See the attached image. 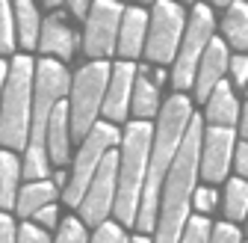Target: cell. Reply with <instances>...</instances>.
Instances as JSON below:
<instances>
[{
  "mask_svg": "<svg viewBox=\"0 0 248 243\" xmlns=\"http://www.w3.org/2000/svg\"><path fill=\"white\" fill-rule=\"evenodd\" d=\"M222 30H225L228 45H233L236 51L248 53V3H242V0L228 3V15H225Z\"/></svg>",
  "mask_w": 248,
  "mask_h": 243,
  "instance_id": "603a6c76",
  "label": "cell"
},
{
  "mask_svg": "<svg viewBox=\"0 0 248 243\" xmlns=\"http://www.w3.org/2000/svg\"><path fill=\"white\" fill-rule=\"evenodd\" d=\"M233 163H236V172L242 178H248V139L233 148Z\"/></svg>",
  "mask_w": 248,
  "mask_h": 243,
  "instance_id": "d6a6232c",
  "label": "cell"
},
{
  "mask_svg": "<svg viewBox=\"0 0 248 243\" xmlns=\"http://www.w3.org/2000/svg\"><path fill=\"white\" fill-rule=\"evenodd\" d=\"M192 205L201 210V214H210V210L219 205V193H216L213 187H201V190L192 193Z\"/></svg>",
  "mask_w": 248,
  "mask_h": 243,
  "instance_id": "f546056e",
  "label": "cell"
},
{
  "mask_svg": "<svg viewBox=\"0 0 248 243\" xmlns=\"http://www.w3.org/2000/svg\"><path fill=\"white\" fill-rule=\"evenodd\" d=\"M33 217H36V223H42L45 228H53V226H56V205H53V202L45 205L42 210H36Z\"/></svg>",
  "mask_w": 248,
  "mask_h": 243,
  "instance_id": "e575fe53",
  "label": "cell"
},
{
  "mask_svg": "<svg viewBox=\"0 0 248 243\" xmlns=\"http://www.w3.org/2000/svg\"><path fill=\"white\" fill-rule=\"evenodd\" d=\"M56 243H86V226L83 220H65L56 234Z\"/></svg>",
  "mask_w": 248,
  "mask_h": 243,
  "instance_id": "4316f807",
  "label": "cell"
},
{
  "mask_svg": "<svg viewBox=\"0 0 248 243\" xmlns=\"http://www.w3.org/2000/svg\"><path fill=\"white\" fill-rule=\"evenodd\" d=\"M68 142H71V110L68 101H59L47 122V155L53 163L62 166L68 160Z\"/></svg>",
  "mask_w": 248,
  "mask_h": 243,
  "instance_id": "e0dca14e",
  "label": "cell"
},
{
  "mask_svg": "<svg viewBox=\"0 0 248 243\" xmlns=\"http://www.w3.org/2000/svg\"><path fill=\"white\" fill-rule=\"evenodd\" d=\"M130 243H151V240H148V237H133Z\"/></svg>",
  "mask_w": 248,
  "mask_h": 243,
  "instance_id": "f35d334b",
  "label": "cell"
},
{
  "mask_svg": "<svg viewBox=\"0 0 248 243\" xmlns=\"http://www.w3.org/2000/svg\"><path fill=\"white\" fill-rule=\"evenodd\" d=\"M201 119L192 116L189 128L183 134L177 157L169 169V178L160 193V214H157V240L154 243H180V234L189 220V205L198 181V157H201Z\"/></svg>",
  "mask_w": 248,
  "mask_h": 243,
  "instance_id": "7a4b0ae2",
  "label": "cell"
},
{
  "mask_svg": "<svg viewBox=\"0 0 248 243\" xmlns=\"http://www.w3.org/2000/svg\"><path fill=\"white\" fill-rule=\"evenodd\" d=\"M130 110H133L136 122H148L151 116H157V110H160V89L154 86V80L148 77V71H145V69H139V71H136Z\"/></svg>",
  "mask_w": 248,
  "mask_h": 243,
  "instance_id": "d6986e66",
  "label": "cell"
},
{
  "mask_svg": "<svg viewBox=\"0 0 248 243\" xmlns=\"http://www.w3.org/2000/svg\"><path fill=\"white\" fill-rule=\"evenodd\" d=\"M6 80H9V66L3 63V59H0V92L6 89Z\"/></svg>",
  "mask_w": 248,
  "mask_h": 243,
  "instance_id": "74e56055",
  "label": "cell"
},
{
  "mask_svg": "<svg viewBox=\"0 0 248 243\" xmlns=\"http://www.w3.org/2000/svg\"><path fill=\"white\" fill-rule=\"evenodd\" d=\"M239 131H242V137L248 139V104H245V110L239 113Z\"/></svg>",
  "mask_w": 248,
  "mask_h": 243,
  "instance_id": "8d00e7d4",
  "label": "cell"
},
{
  "mask_svg": "<svg viewBox=\"0 0 248 243\" xmlns=\"http://www.w3.org/2000/svg\"><path fill=\"white\" fill-rule=\"evenodd\" d=\"M233 128L213 125L201 134V157H198V175L207 178L210 184H219L228 178L231 160H233Z\"/></svg>",
  "mask_w": 248,
  "mask_h": 243,
  "instance_id": "7c38bea8",
  "label": "cell"
},
{
  "mask_svg": "<svg viewBox=\"0 0 248 243\" xmlns=\"http://www.w3.org/2000/svg\"><path fill=\"white\" fill-rule=\"evenodd\" d=\"M15 12V33H18V42L24 51H33L39 45V36H42V18H39V9L30 3V0H18L12 6Z\"/></svg>",
  "mask_w": 248,
  "mask_h": 243,
  "instance_id": "ffe728a7",
  "label": "cell"
},
{
  "mask_svg": "<svg viewBox=\"0 0 248 243\" xmlns=\"http://www.w3.org/2000/svg\"><path fill=\"white\" fill-rule=\"evenodd\" d=\"M112 69L107 63H89L71 80V139H86L89 131L98 125V113L104 110L107 86Z\"/></svg>",
  "mask_w": 248,
  "mask_h": 243,
  "instance_id": "8992f818",
  "label": "cell"
},
{
  "mask_svg": "<svg viewBox=\"0 0 248 243\" xmlns=\"http://www.w3.org/2000/svg\"><path fill=\"white\" fill-rule=\"evenodd\" d=\"M225 69H228V45H225L222 39H216V36H213V42L207 45V51H204V56H201V63H198L195 83H192V86H195V98H198V101H204V104H207L210 92L222 83Z\"/></svg>",
  "mask_w": 248,
  "mask_h": 243,
  "instance_id": "5bb4252c",
  "label": "cell"
},
{
  "mask_svg": "<svg viewBox=\"0 0 248 243\" xmlns=\"http://www.w3.org/2000/svg\"><path fill=\"white\" fill-rule=\"evenodd\" d=\"M53 199H56V184H53V181H47V178L45 181H30V184L18 193L15 208H18L21 217H33L36 210H42Z\"/></svg>",
  "mask_w": 248,
  "mask_h": 243,
  "instance_id": "7402d4cb",
  "label": "cell"
},
{
  "mask_svg": "<svg viewBox=\"0 0 248 243\" xmlns=\"http://www.w3.org/2000/svg\"><path fill=\"white\" fill-rule=\"evenodd\" d=\"M18 243H50V237L45 234V228H39L33 223H24L18 228Z\"/></svg>",
  "mask_w": 248,
  "mask_h": 243,
  "instance_id": "4dcf8cb0",
  "label": "cell"
},
{
  "mask_svg": "<svg viewBox=\"0 0 248 243\" xmlns=\"http://www.w3.org/2000/svg\"><path fill=\"white\" fill-rule=\"evenodd\" d=\"M39 48L50 56L59 59H71L77 51V33L62 21L59 15H50L42 21V36H39Z\"/></svg>",
  "mask_w": 248,
  "mask_h": 243,
  "instance_id": "2e32d148",
  "label": "cell"
},
{
  "mask_svg": "<svg viewBox=\"0 0 248 243\" xmlns=\"http://www.w3.org/2000/svg\"><path fill=\"white\" fill-rule=\"evenodd\" d=\"M192 122V104L183 92L171 95L163 110H160V125L154 128L151 139V157H148V175H145V190L139 202V217L136 226L142 231L157 228V214H160V193L169 178V169L177 157V148L183 142V134Z\"/></svg>",
  "mask_w": 248,
  "mask_h": 243,
  "instance_id": "6da1fadb",
  "label": "cell"
},
{
  "mask_svg": "<svg viewBox=\"0 0 248 243\" xmlns=\"http://www.w3.org/2000/svg\"><path fill=\"white\" fill-rule=\"evenodd\" d=\"M71 86V77L65 66L56 59H42L36 66V83H33V122H30V142L24 155V178L45 181L50 175V155H47V122L53 107L65 98Z\"/></svg>",
  "mask_w": 248,
  "mask_h": 243,
  "instance_id": "3957f363",
  "label": "cell"
},
{
  "mask_svg": "<svg viewBox=\"0 0 248 243\" xmlns=\"http://www.w3.org/2000/svg\"><path fill=\"white\" fill-rule=\"evenodd\" d=\"M68 9H71L77 18H89V9H92V6L83 3V0H74V3H68Z\"/></svg>",
  "mask_w": 248,
  "mask_h": 243,
  "instance_id": "d590c367",
  "label": "cell"
},
{
  "mask_svg": "<svg viewBox=\"0 0 248 243\" xmlns=\"http://www.w3.org/2000/svg\"><path fill=\"white\" fill-rule=\"evenodd\" d=\"M133 83H136V66L133 63H115L107 86V98H104V116L107 122H124L130 113V98H133Z\"/></svg>",
  "mask_w": 248,
  "mask_h": 243,
  "instance_id": "4fadbf2b",
  "label": "cell"
},
{
  "mask_svg": "<svg viewBox=\"0 0 248 243\" xmlns=\"http://www.w3.org/2000/svg\"><path fill=\"white\" fill-rule=\"evenodd\" d=\"M92 243H130V240H127V234H124L121 226H115V223H101L98 231H95V237H92Z\"/></svg>",
  "mask_w": 248,
  "mask_h": 243,
  "instance_id": "83f0119b",
  "label": "cell"
},
{
  "mask_svg": "<svg viewBox=\"0 0 248 243\" xmlns=\"http://www.w3.org/2000/svg\"><path fill=\"white\" fill-rule=\"evenodd\" d=\"M151 139H154V128L148 122H133L124 131L121 151H118V190H115V205H112L118 223L133 226L139 217V202H142L148 157H151Z\"/></svg>",
  "mask_w": 248,
  "mask_h": 243,
  "instance_id": "277c9868",
  "label": "cell"
},
{
  "mask_svg": "<svg viewBox=\"0 0 248 243\" xmlns=\"http://www.w3.org/2000/svg\"><path fill=\"white\" fill-rule=\"evenodd\" d=\"M118 142V128H112V122H98L95 128L89 131V137L83 139V148H80V155L74 160V172H71V181L65 184V202L71 208H80L89 184H92V178H95L101 160L107 157V151L115 148Z\"/></svg>",
  "mask_w": 248,
  "mask_h": 243,
  "instance_id": "ba28073f",
  "label": "cell"
},
{
  "mask_svg": "<svg viewBox=\"0 0 248 243\" xmlns=\"http://www.w3.org/2000/svg\"><path fill=\"white\" fill-rule=\"evenodd\" d=\"M21 163L15 151H0V208L9 210L18 202V184H21Z\"/></svg>",
  "mask_w": 248,
  "mask_h": 243,
  "instance_id": "44dd1931",
  "label": "cell"
},
{
  "mask_svg": "<svg viewBox=\"0 0 248 243\" xmlns=\"http://www.w3.org/2000/svg\"><path fill=\"white\" fill-rule=\"evenodd\" d=\"M213 30H216V18H213V9L198 3L189 15V24H186V33L180 39V48H177V56H174V89L183 92L195 83V71H198V63L207 51V45L213 42Z\"/></svg>",
  "mask_w": 248,
  "mask_h": 243,
  "instance_id": "52a82bcc",
  "label": "cell"
},
{
  "mask_svg": "<svg viewBox=\"0 0 248 243\" xmlns=\"http://www.w3.org/2000/svg\"><path fill=\"white\" fill-rule=\"evenodd\" d=\"M210 234H213V226H210V220L204 214L201 217H189L183 234H180V243H210Z\"/></svg>",
  "mask_w": 248,
  "mask_h": 243,
  "instance_id": "484cf974",
  "label": "cell"
},
{
  "mask_svg": "<svg viewBox=\"0 0 248 243\" xmlns=\"http://www.w3.org/2000/svg\"><path fill=\"white\" fill-rule=\"evenodd\" d=\"M145 39H148V12L139 6H124V18L118 30V53L127 56L130 63L133 56L145 51Z\"/></svg>",
  "mask_w": 248,
  "mask_h": 243,
  "instance_id": "9a60e30c",
  "label": "cell"
},
{
  "mask_svg": "<svg viewBox=\"0 0 248 243\" xmlns=\"http://www.w3.org/2000/svg\"><path fill=\"white\" fill-rule=\"evenodd\" d=\"M225 217L228 220H245L248 217V181L233 178L225 187Z\"/></svg>",
  "mask_w": 248,
  "mask_h": 243,
  "instance_id": "cb8c5ba5",
  "label": "cell"
},
{
  "mask_svg": "<svg viewBox=\"0 0 248 243\" xmlns=\"http://www.w3.org/2000/svg\"><path fill=\"white\" fill-rule=\"evenodd\" d=\"M207 119L219 128H233L239 122V101L233 98V89L228 86V80H222L219 86L210 92L207 98Z\"/></svg>",
  "mask_w": 248,
  "mask_h": 243,
  "instance_id": "ac0fdd59",
  "label": "cell"
},
{
  "mask_svg": "<svg viewBox=\"0 0 248 243\" xmlns=\"http://www.w3.org/2000/svg\"><path fill=\"white\" fill-rule=\"evenodd\" d=\"M0 243H18V231H15V223L0 214Z\"/></svg>",
  "mask_w": 248,
  "mask_h": 243,
  "instance_id": "836d02e7",
  "label": "cell"
},
{
  "mask_svg": "<svg viewBox=\"0 0 248 243\" xmlns=\"http://www.w3.org/2000/svg\"><path fill=\"white\" fill-rule=\"evenodd\" d=\"M121 18H124V6L115 3V0H98V3H92L89 18H86L83 51L89 56H95V63H104V56H109L118 48Z\"/></svg>",
  "mask_w": 248,
  "mask_h": 243,
  "instance_id": "30bf717a",
  "label": "cell"
},
{
  "mask_svg": "<svg viewBox=\"0 0 248 243\" xmlns=\"http://www.w3.org/2000/svg\"><path fill=\"white\" fill-rule=\"evenodd\" d=\"M115 190H118V151L109 148L107 157L98 166V172H95V178H92L83 202H80V217L86 226L107 223L109 210L115 205Z\"/></svg>",
  "mask_w": 248,
  "mask_h": 243,
  "instance_id": "8fae6325",
  "label": "cell"
},
{
  "mask_svg": "<svg viewBox=\"0 0 248 243\" xmlns=\"http://www.w3.org/2000/svg\"><path fill=\"white\" fill-rule=\"evenodd\" d=\"M245 220H248V217H245ZM245 226H248V223H245Z\"/></svg>",
  "mask_w": 248,
  "mask_h": 243,
  "instance_id": "ab89813d",
  "label": "cell"
},
{
  "mask_svg": "<svg viewBox=\"0 0 248 243\" xmlns=\"http://www.w3.org/2000/svg\"><path fill=\"white\" fill-rule=\"evenodd\" d=\"M186 15L171 0L154 3V12L148 15V39H145V56L151 63H171L177 56L180 39H183Z\"/></svg>",
  "mask_w": 248,
  "mask_h": 243,
  "instance_id": "9c48e42d",
  "label": "cell"
},
{
  "mask_svg": "<svg viewBox=\"0 0 248 243\" xmlns=\"http://www.w3.org/2000/svg\"><path fill=\"white\" fill-rule=\"evenodd\" d=\"M33 83L36 66L30 56H15L9 66V80L0 104V142L9 151H21L30 142V122H33Z\"/></svg>",
  "mask_w": 248,
  "mask_h": 243,
  "instance_id": "5b68a950",
  "label": "cell"
},
{
  "mask_svg": "<svg viewBox=\"0 0 248 243\" xmlns=\"http://www.w3.org/2000/svg\"><path fill=\"white\" fill-rule=\"evenodd\" d=\"M210 243H242V234L233 223H219V226H213Z\"/></svg>",
  "mask_w": 248,
  "mask_h": 243,
  "instance_id": "f1b7e54d",
  "label": "cell"
},
{
  "mask_svg": "<svg viewBox=\"0 0 248 243\" xmlns=\"http://www.w3.org/2000/svg\"><path fill=\"white\" fill-rule=\"evenodd\" d=\"M15 12L6 0H0V53H12L15 51Z\"/></svg>",
  "mask_w": 248,
  "mask_h": 243,
  "instance_id": "d4e9b609",
  "label": "cell"
},
{
  "mask_svg": "<svg viewBox=\"0 0 248 243\" xmlns=\"http://www.w3.org/2000/svg\"><path fill=\"white\" fill-rule=\"evenodd\" d=\"M228 66H231V74H233L236 86H245V89H248V53H239V56H233Z\"/></svg>",
  "mask_w": 248,
  "mask_h": 243,
  "instance_id": "1f68e13d",
  "label": "cell"
}]
</instances>
